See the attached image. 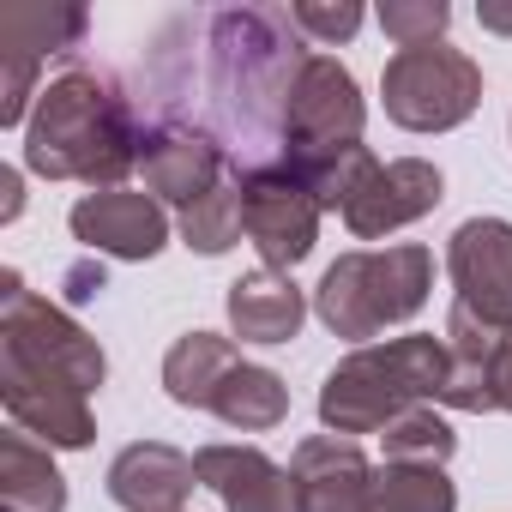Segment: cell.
<instances>
[{"mask_svg":"<svg viewBox=\"0 0 512 512\" xmlns=\"http://www.w3.org/2000/svg\"><path fill=\"white\" fill-rule=\"evenodd\" d=\"M0 404H7V416L25 434H37L49 452H85L97 440L91 392H79L61 374H43V368H25V362L0 356Z\"/></svg>","mask_w":512,"mask_h":512,"instance_id":"obj_10","label":"cell"},{"mask_svg":"<svg viewBox=\"0 0 512 512\" xmlns=\"http://www.w3.org/2000/svg\"><path fill=\"white\" fill-rule=\"evenodd\" d=\"M67 302H91V296H103L109 290V278H103V266L97 260H79V266H67Z\"/></svg>","mask_w":512,"mask_h":512,"instance_id":"obj_29","label":"cell"},{"mask_svg":"<svg viewBox=\"0 0 512 512\" xmlns=\"http://www.w3.org/2000/svg\"><path fill=\"white\" fill-rule=\"evenodd\" d=\"M0 356H7V362H25V368H43V374H61V380H73L79 392H97V386L109 380L103 344H97L67 308H55L49 296L25 290L19 272L0 278Z\"/></svg>","mask_w":512,"mask_h":512,"instance_id":"obj_5","label":"cell"},{"mask_svg":"<svg viewBox=\"0 0 512 512\" xmlns=\"http://www.w3.org/2000/svg\"><path fill=\"white\" fill-rule=\"evenodd\" d=\"M500 410H512V350H506V368H500Z\"/></svg>","mask_w":512,"mask_h":512,"instance_id":"obj_32","label":"cell"},{"mask_svg":"<svg viewBox=\"0 0 512 512\" xmlns=\"http://www.w3.org/2000/svg\"><path fill=\"white\" fill-rule=\"evenodd\" d=\"M476 19H482V31H500V37H512V7H482Z\"/></svg>","mask_w":512,"mask_h":512,"instance_id":"obj_31","label":"cell"},{"mask_svg":"<svg viewBox=\"0 0 512 512\" xmlns=\"http://www.w3.org/2000/svg\"><path fill=\"white\" fill-rule=\"evenodd\" d=\"M235 187H241V229H247L253 247H260V266L290 278V266H302L314 253V241H320V217H326L320 199L284 163L241 169Z\"/></svg>","mask_w":512,"mask_h":512,"instance_id":"obj_7","label":"cell"},{"mask_svg":"<svg viewBox=\"0 0 512 512\" xmlns=\"http://www.w3.org/2000/svg\"><path fill=\"white\" fill-rule=\"evenodd\" d=\"M380 97H386V121L404 133H452L482 109V67L452 49V43H428V49H398L380 73Z\"/></svg>","mask_w":512,"mask_h":512,"instance_id":"obj_6","label":"cell"},{"mask_svg":"<svg viewBox=\"0 0 512 512\" xmlns=\"http://www.w3.org/2000/svg\"><path fill=\"white\" fill-rule=\"evenodd\" d=\"M440 380H446V338H434V332L362 344L326 374L320 422H326V434H344V440L386 434L404 410L440 404Z\"/></svg>","mask_w":512,"mask_h":512,"instance_id":"obj_3","label":"cell"},{"mask_svg":"<svg viewBox=\"0 0 512 512\" xmlns=\"http://www.w3.org/2000/svg\"><path fill=\"white\" fill-rule=\"evenodd\" d=\"M139 151L145 127L127 91L85 61L61 67L25 121V169L43 181H85L91 193H103L139 169Z\"/></svg>","mask_w":512,"mask_h":512,"instance_id":"obj_2","label":"cell"},{"mask_svg":"<svg viewBox=\"0 0 512 512\" xmlns=\"http://www.w3.org/2000/svg\"><path fill=\"white\" fill-rule=\"evenodd\" d=\"M446 25H452L446 0H386V7H380V31L398 49H428V43L446 37Z\"/></svg>","mask_w":512,"mask_h":512,"instance_id":"obj_27","label":"cell"},{"mask_svg":"<svg viewBox=\"0 0 512 512\" xmlns=\"http://www.w3.org/2000/svg\"><path fill=\"white\" fill-rule=\"evenodd\" d=\"M85 7H19V13H7V25H0V37H7V49H31V55H67V49H79V37H85Z\"/></svg>","mask_w":512,"mask_h":512,"instance_id":"obj_26","label":"cell"},{"mask_svg":"<svg viewBox=\"0 0 512 512\" xmlns=\"http://www.w3.org/2000/svg\"><path fill=\"white\" fill-rule=\"evenodd\" d=\"M0 193H7V199H0V223H13V217L25 211V181H19V169H0Z\"/></svg>","mask_w":512,"mask_h":512,"instance_id":"obj_30","label":"cell"},{"mask_svg":"<svg viewBox=\"0 0 512 512\" xmlns=\"http://www.w3.org/2000/svg\"><path fill=\"white\" fill-rule=\"evenodd\" d=\"M139 169H145V187H151L157 199H175V205L187 211L193 199H205L211 187L229 181V151H223L217 133H205V127L157 121V127H145Z\"/></svg>","mask_w":512,"mask_h":512,"instance_id":"obj_12","label":"cell"},{"mask_svg":"<svg viewBox=\"0 0 512 512\" xmlns=\"http://www.w3.org/2000/svg\"><path fill=\"white\" fill-rule=\"evenodd\" d=\"M223 308H229V332L241 338V344H290L296 332H302V320H308V302H302V290L284 278V272H241L235 284H229V296H223Z\"/></svg>","mask_w":512,"mask_h":512,"instance_id":"obj_18","label":"cell"},{"mask_svg":"<svg viewBox=\"0 0 512 512\" xmlns=\"http://www.w3.org/2000/svg\"><path fill=\"white\" fill-rule=\"evenodd\" d=\"M73 241H85L91 253H109V260H157L169 247V217H163V199L157 193H133V187H103V193H85L73 211Z\"/></svg>","mask_w":512,"mask_h":512,"instance_id":"obj_11","label":"cell"},{"mask_svg":"<svg viewBox=\"0 0 512 512\" xmlns=\"http://www.w3.org/2000/svg\"><path fill=\"white\" fill-rule=\"evenodd\" d=\"M193 464H199V488H211L223 500V512H302L290 464H278L260 446L211 440L193 452Z\"/></svg>","mask_w":512,"mask_h":512,"instance_id":"obj_14","label":"cell"},{"mask_svg":"<svg viewBox=\"0 0 512 512\" xmlns=\"http://www.w3.org/2000/svg\"><path fill=\"white\" fill-rule=\"evenodd\" d=\"M211 416L229 422V428H241V434H266V428H278V422L290 416V386H284V374H272V368H260V362H241V368L217 386Z\"/></svg>","mask_w":512,"mask_h":512,"instance_id":"obj_21","label":"cell"},{"mask_svg":"<svg viewBox=\"0 0 512 512\" xmlns=\"http://www.w3.org/2000/svg\"><path fill=\"white\" fill-rule=\"evenodd\" d=\"M175 229H181V241H187L193 253H205V260L229 253V247L247 235V229H241V187H235V175H229L223 187H211L205 199H193Z\"/></svg>","mask_w":512,"mask_h":512,"instance_id":"obj_24","label":"cell"},{"mask_svg":"<svg viewBox=\"0 0 512 512\" xmlns=\"http://www.w3.org/2000/svg\"><path fill=\"white\" fill-rule=\"evenodd\" d=\"M103 488L121 512H187V500L199 488V464L187 452H175L169 440H133L109 458Z\"/></svg>","mask_w":512,"mask_h":512,"instance_id":"obj_17","label":"cell"},{"mask_svg":"<svg viewBox=\"0 0 512 512\" xmlns=\"http://www.w3.org/2000/svg\"><path fill=\"white\" fill-rule=\"evenodd\" d=\"M302 512H374V464L344 434H308L290 452Z\"/></svg>","mask_w":512,"mask_h":512,"instance_id":"obj_15","label":"cell"},{"mask_svg":"<svg viewBox=\"0 0 512 512\" xmlns=\"http://www.w3.org/2000/svg\"><path fill=\"white\" fill-rule=\"evenodd\" d=\"M428 290H434V253L422 241L356 247L326 266V278L314 290V314L332 338H350L362 350L386 326L416 320L428 308Z\"/></svg>","mask_w":512,"mask_h":512,"instance_id":"obj_4","label":"cell"},{"mask_svg":"<svg viewBox=\"0 0 512 512\" xmlns=\"http://www.w3.org/2000/svg\"><path fill=\"white\" fill-rule=\"evenodd\" d=\"M440 199H446V175H440L428 157H392V163H380V169L368 175V187L350 199L344 223H350V235L380 241V235H392V229H404V223H422Z\"/></svg>","mask_w":512,"mask_h":512,"instance_id":"obj_16","label":"cell"},{"mask_svg":"<svg viewBox=\"0 0 512 512\" xmlns=\"http://www.w3.org/2000/svg\"><path fill=\"white\" fill-rule=\"evenodd\" d=\"M446 278L458 290V308L512 332V223L464 217L446 241Z\"/></svg>","mask_w":512,"mask_h":512,"instance_id":"obj_9","label":"cell"},{"mask_svg":"<svg viewBox=\"0 0 512 512\" xmlns=\"http://www.w3.org/2000/svg\"><path fill=\"white\" fill-rule=\"evenodd\" d=\"M290 13L272 7H229L211 13V109L223 127L229 169H266L284 157V109L302 73V49L290 37Z\"/></svg>","mask_w":512,"mask_h":512,"instance_id":"obj_1","label":"cell"},{"mask_svg":"<svg viewBox=\"0 0 512 512\" xmlns=\"http://www.w3.org/2000/svg\"><path fill=\"white\" fill-rule=\"evenodd\" d=\"M374 512H458V488L440 464H374Z\"/></svg>","mask_w":512,"mask_h":512,"instance_id":"obj_23","label":"cell"},{"mask_svg":"<svg viewBox=\"0 0 512 512\" xmlns=\"http://www.w3.org/2000/svg\"><path fill=\"white\" fill-rule=\"evenodd\" d=\"M446 380H440V404L446 410H464V416H488L500 410V368H506V350H512V332L476 320L470 308L452 302L446 314Z\"/></svg>","mask_w":512,"mask_h":512,"instance_id":"obj_13","label":"cell"},{"mask_svg":"<svg viewBox=\"0 0 512 512\" xmlns=\"http://www.w3.org/2000/svg\"><path fill=\"white\" fill-rule=\"evenodd\" d=\"M362 7H356V0H338V7H332V0H296V7H290V25L302 31V37H314V43H350L356 31H362Z\"/></svg>","mask_w":512,"mask_h":512,"instance_id":"obj_28","label":"cell"},{"mask_svg":"<svg viewBox=\"0 0 512 512\" xmlns=\"http://www.w3.org/2000/svg\"><path fill=\"white\" fill-rule=\"evenodd\" d=\"M0 512H67V476L25 428L0 434Z\"/></svg>","mask_w":512,"mask_h":512,"instance_id":"obj_19","label":"cell"},{"mask_svg":"<svg viewBox=\"0 0 512 512\" xmlns=\"http://www.w3.org/2000/svg\"><path fill=\"white\" fill-rule=\"evenodd\" d=\"M284 169L320 199V211H350V199L368 187V175L380 169V157L368 145H332V151H302L284 157Z\"/></svg>","mask_w":512,"mask_h":512,"instance_id":"obj_22","label":"cell"},{"mask_svg":"<svg viewBox=\"0 0 512 512\" xmlns=\"http://www.w3.org/2000/svg\"><path fill=\"white\" fill-rule=\"evenodd\" d=\"M380 446H386V464H440L446 470V458L458 452V434L434 404H416L380 434Z\"/></svg>","mask_w":512,"mask_h":512,"instance_id":"obj_25","label":"cell"},{"mask_svg":"<svg viewBox=\"0 0 512 512\" xmlns=\"http://www.w3.org/2000/svg\"><path fill=\"white\" fill-rule=\"evenodd\" d=\"M362 127H368V103H362L356 73L338 55H308L290 85V109H284V157L362 145Z\"/></svg>","mask_w":512,"mask_h":512,"instance_id":"obj_8","label":"cell"},{"mask_svg":"<svg viewBox=\"0 0 512 512\" xmlns=\"http://www.w3.org/2000/svg\"><path fill=\"white\" fill-rule=\"evenodd\" d=\"M241 368V350L235 338H217V332H187L169 344L163 356V392L181 404V410H211L217 386Z\"/></svg>","mask_w":512,"mask_h":512,"instance_id":"obj_20","label":"cell"}]
</instances>
